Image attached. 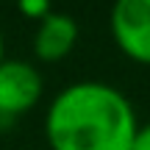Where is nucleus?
Here are the masks:
<instances>
[{
  "instance_id": "obj_1",
  "label": "nucleus",
  "mask_w": 150,
  "mask_h": 150,
  "mask_svg": "<svg viewBox=\"0 0 150 150\" xmlns=\"http://www.w3.org/2000/svg\"><path fill=\"white\" fill-rule=\"evenodd\" d=\"M139 128L131 97L106 81L67 83L45 111L50 150H131Z\"/></svg>"
},
{
  "instance_id": "obj_2",
  "label": "nucleus",
  "mask_w": 150,
  "mask_h": 150,
  "mask_svg": "<svg viewBox=\"0 0 150 150\" xmlns=\"http://www.w3.org/2000/svg\"><path fill=\"white\" fill-rule=\"evenodd\" d=\"M114 45L125 59L150 67V0H120L108 14Z\"/></svg>"
},
{
  "instance_id": "obj_3",
  "label": "nucleus",
  "mask_w": 150,
  "mask_h": 150,
  "mask_svg": "<svg viewBox=\"0 0 150 150\" xmlns=\"http://www.w3.org/2000/svg\"><path fill=\"white\" fill-rule=\"evenodd\" d=\"M45 95L42 72L22 59H6L0 64V120H17L36 108Z\"/></svg>"
},
{
  "instance_id": "obj_4",
  "label": "nucleus",
  "mask_w": 150,
  "mask_h": 150,
  "mask_svg": "<svg viewBox=\"0 0 150 150\" xmlns=\"http://www.w3.org/2000/svg\"><path fill=\"white\" fill-rule=\"evenodd\" d=\"M78 22L72 14L64 11H50L42 22H36L33 31V56L45 64H56V61L67 59L78 45Z\"/></svg>"
},
{
  "instance_id": "obj_5",
  "label": "nucleus",
  "mask_w": 150,
  "mask_h": 150,
  "mask_svg": "<svg viewBox=\"0 0 150 150\" xmlns=\"http://www.w3.org/2000/svg\"><path fill=\"white\" fill-rule=\"evenodd\" d=\"M17 8H20V14H25L28 20H33V22H42L45 17L50 14V3L47 0H22L20 6H17Z\"/></svg>"
},
{
  "instance_id": "obj_6",
  "label": "nucleus",
  "mask_w": 150,
  "mask_h": 150,
  "mask_svg": "<svg viewBox=\"0 0 150 150\" xmlns=\"http://www.w3.org/2000/svg\"><path fill=\"white\" fill-rule=\"evenodd\" d=\"M131 150H150V122L139 128V134H136L134 147H131Z\"/></svg>"
},
{
  "instance_id": "obj_7",
  "label": "nucleus",
  "mask_w": 150,
  "mask_h": 150,
  "mask_svg": "<svg viewBox=\"0 0 150 150\" xmlns=\"http://www.w3.org/2000/svg\"><path fill=\"white\" fill-rule=\"evenodd\" d=\"M6 61V42H3V31H0V64Z\"/></svg>"
}]
</instances>
